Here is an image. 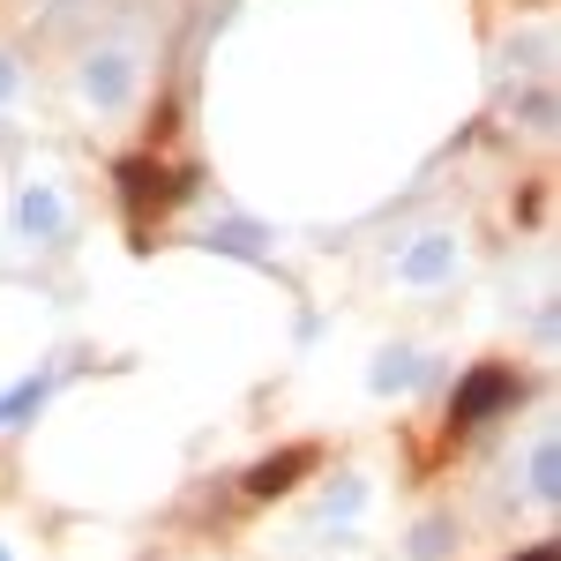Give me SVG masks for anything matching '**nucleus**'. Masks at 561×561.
I'll return each instance as SVG.
<instances>
[{
  "instance_id": "20e7f679",
  "label": "nucleus",
  "mask_w": 561,
  "mask_h": 561,
  "mask_svg": "<svg viewBox=\"0 0 561 561\" xmlns=\"http://www.w3.org/2000/svg\"><path fill=\"white\" fill-rule=\"evenodd\" d=\"M314 465V449H285V457H262L255 472H248V494H285L293 479Z\"/></svg>"
},
{
  "instance_id": "6e6552de",
  "label": "nucleus",
  "mask_w": 561,
  "mask_h": 561,
  "mask_svg": "<svg viewBox=\"0 0 561 561\" xmlns=\"http://www.w3.org/2000/svg\"><path fill=\"white\" fill-rule=\"evenodd\" d=\"M412 382V359H404V352H389L382 367H375V389H404Z\"/></svg>"
},
{
  "instance_id": "1a4fd4ad",
  "label": "nucleus",
  "mask_w": 561,
  "mask_h": 561,
  "mask_svg": "<svg viewBox=\"0 0 561 561\" xmlns=\"http://www.w3.org/2000/svg\"><path fill=\"white\" fill-rule=\"evenodd\" d=\"M8 90H15V68H8V60H0V98H8Z\"/></svg>"
},
{
  "instance_id": "7ed1b4c3",
  "label": "nucleus",
  "mask_w": 561,
  "mask_h": 561,
  "mask_svg": "<svg viewBox=\"0 0 561 561\" xmlns=\"http://www.w3.org/2000/svg\"><path fill=\"white\" fill-rule=\"evenodd\" d=\"M83 90L98 98V105H128V90H135L128 53H105V60H90V68H83Z\"/></svg>"
},
{
  "instance_id": "9b49d317",
  "label": "nucleus",
  "mask_w": 561,
  "mask_h": 561,
  "mask_svg": "<svg viewBox=\"0 0 561 561\" xmlns=\"http://www.w3.org/2000/svg\"><path fill=\"white\" fill-rule=\"evenodd\" d=\"M0 561H8V554H0Z\"/></svg>"
},
{
  "instance_id": "0eeeda50",
  "label": "nucleus",
  "mask_w": 561,
  "mask_h": 561,
  "mask_svg": "<svg viewBox=\"0 0 561 561\" xmlns=\"http://www.w3.org/2000/svg\"><path fill=\"white\" fill-rule=\"evenodd\" d=\"M531 494H539V502H554V494H561V479H554V442H539V449H531Z\"/></svg>"
},
{
  "instance_id": "9d476101",
  "label": "nucleus",
  "mask_w": 561,
  "mask_h": 561,
  "mask_svg": "<svg viewBox=\"0 0 561 561\" xmlns=\"http://www.w3.org/2000/svg\"><path fill=\"white\" fill-rule=\"evenodd\" d=\"M524 561H554V547H531V554H524Z\"/></svg>"
},
{
  "instance_id": "39448f33",
  "label": "nucleus",
  "mask_w": 561,
  "mask_h": 561,
  "mask_svg": "<svg viewBox=\"0 0 561 561\" xmlns=\"http://www.w3.org/2000/svg\"><path fill=\"white\" fill-rule=\"evenodd\" d=\"M68 225V203L53 195V187H38V195H23V232H38V240H53Z\"/></svg>"
},
{
  "instance_id": "423d86ee",
  "label": "nucleus",
  "mask_w": 561,
  "mask_h": 561,
  "mask_svg": "<svg viewBox=\"0 0 561 561\" xmlns=\"http://www.w3.org/2000/svg\"><path fill=\"white\" fill-rule=\"evenodd\" d=\"M45 389H53V382H23V389H8V397H0V427H15L23 412H38Z\"/></svg>"
},
{
  "instance_id": "f03ea898",
  "label": "nucleus",
  "mask_w": 561,
  "mask_h": 561,
  "mask_svg": "<svg viewBox=\"0 0 561 561\" xmlns=\"http://www.w3.org/2000/svg\"><path fill=\"white\" fill-rule=\"evenodd\" d=\"M449 270H457V240H442V232H427L412 255L397 262V277H404V285H434V277H449Z\"/></svg>"
},
{
  "instance_id": "f257e3e1",
  "label": "nucleus",
  "mask_w": 561,
  "mask_h": 561,
  "mask_svg": "<svg viewBox=\"0 0 561 561\" xmlns=\"http://www.w3.org/2000/svg\"><path fill=\"white\" fill-rule=\"evenodd\" d=\"M524 382L510 375V367H479V375H465V389H457V420L472 427V420H486V412H502V404H517Z\"/></svg>"
}]
</instances>
